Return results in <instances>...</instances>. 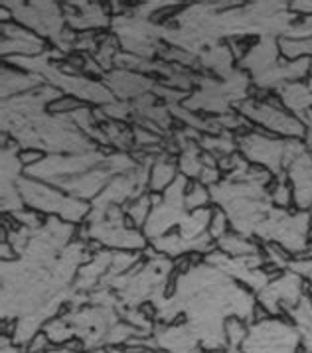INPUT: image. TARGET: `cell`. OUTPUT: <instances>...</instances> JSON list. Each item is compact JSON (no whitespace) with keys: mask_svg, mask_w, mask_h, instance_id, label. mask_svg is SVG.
I'll return each mask as SVG.
<instances>
[{"mask_svg":"<svg viewBox=\"0 0 312 353\" xmlns=\"http://www.w3.org/2000/svg\"><path fill=\"white\" fill-rule=\"evenodd\" d=\"M180 314L186 316V327L204 352H224L227 320L240 318L247 325L253 324L257 300L224 270L204 261L178 272L174 292L153 306L156 324H170Z\"/></svg>","mask_w":312,"mask_h":353,"instance_id":"1","label":"cell"},{"mask_svg":"<svg viewBox=\"0 0 312 353\" xmlns=\"http://www.w3.org/2000/svg\"><path fill=\"white\" fill-rule=\"evenodd\" d=\"M18 190H20L24 205L32 208L34 212L57 213L64 221H68L71 225L86 219L91 212L87 201H81L73 196H66L64 192L38 184L34 180H26V176L20 178Z\"/></svg>","mask_w":312,"mask_h":353,"instance_id":"2","label":"cell"},{"mask_svg":"<svg viewBox=\"0 0 312 353\" xmlns=\"http://www.w3.org/2000/svg\"><path fill=\"white\" fill-rule=\"evenodd\" d=\"M302 336L297 325L283 318H261L247 330L242 353H298Z\"/></svg>","mask_w":312,"mask_h":353,"instance_id":"3","label":"cell"},{"mask_svg":"<svg viewBox=\"0 0 312 353\" xmlns=\"http://www.w3.org/2000/svg\"><path fill=\"white\" fill-rule=\"evenodd\" d=\"M302 290H304L302 276L289 270L277 281H271L261 292H257V300L263 304V310L269 312L271 316H279L281 306L286 312L297 308L298 302L304 296Z\"/></svg>","mask_w":312,"mask_h":353,"instance_id":"4","label":"cell"},{"mask_svg":"<svg viewBox=\"0 0 312 353\" xmlns=\"http://www.w3.org/2000/svg\"><path fill=\"white\" fill-rule=\"evenodd\" d=\"M213 237L210 233H204L196 239H184L180 233L178 235H164V237H158V239L150 241L153 249L156 253L164 254V256H170V259H176V256H182L186 253H212L215 251V243H213Z\"/></svg>","mask_w":312,"mask_h":353,"instance_id":"5","label":"cell"},{"mask_svg":"<svg viewBox=\"0 0 312 353\" xmlns=\"http://www.w3.org/2000/svg\"><path fill=\"white\" fill-rule=\"evenodd\" d=\"M2 38H6V40H2V56L4 57L8 56V52L20 54V56H36L43 50L42 38L30 34L26 30L8 26V22L2 24Z\"/></svg>","mask_w":312,"mask_h":353,"instance_id":"6","label":"cell"},{"mask_svg":"<svg viewBox=\"0 0 312 353\" xmlns=\"http://www.w3.org/2000/svg\"><path fill=\"white\" fill-rule=\"evenodd\" d=\"M215 247L222 251V253L229 254V256H253L259 254V247H257L253 241L245 239L237 233H226L224 237L215 241Z\"/></svg>","mask_w":312,"mask_h":353,"instance_id":"7","label":"cell"},{"mask_svg":"<svg viewBox=\"0 0 312 353\" xmlns=\"http://www.w3.org/2000/svg\"><path fill=\"white\" fill-rule=\"evenodd\" d=\"M247 330L249 325L245 324L240 318H231L226 324V336H227V347L226 353H242V345L247 338Z\"/></svg>","mask_w":312,"mask_h":353,"instance_id":"8","label":"cell"},{"mask_svg":"<svg viewBox=\"0 0 312 353\" xmlns=\"http://www.w3.org/2000/svg\"><path fill=\"white\" fill-rule=\"evenodd\" d=\"M176 168L168 164V162H156L153 166V174H150V188L155 192H160L164 188H168L170 184H174L176 180Z\"/></svg>","mask_w":312,"mask_h":353,"instance_id":"9","label":"cell"},{"mask_svg":"<svg viewBox=\"0 0 312 353\" xmlns=\"http://www.w3.org/2000/svg\"><path fill=\"white\" fill-rule=\"evenodd\" d=\"M212 199L210 190H206L204 185L196 182L192 184L190 192L184 196V208L188 212H196V210H204V205Z\"/></svg>","mask_w":312,"mask_h":353,"instance_id":"10","label":"cell"},{"mask_svg":"<svg viewBox=\"0 0 312 353\" xmlns=\"http://www.w3.org/2000/svg\"><path fill=\"white\" fill-rule=\"evenodd\" d=\"M150 205H153L150 196H141V198H137V201H135V203H133V205L127 210L128 217H130V221H133V225L142 227L146 221H148Z\"/></svg>","mask_w":312,"mask_h":353,"instance_id":"11","label":"cell"},{"mask_svg":"<svg viewBox=\"0 0 312 353\" xmlns=\"http://www.w3.org/2000/svg\"><path fill=\"white\" fill-rule=\"evenodd\" d=\"M226 227H227V215L222 210H217V212L212 215V221H210V235H212L213 239L217 241L220 237H224L226 235Z\"/></svg>","mask_w":312,"mask_h":353,"instance_id":"12","label":"cell"},{"mask_svg":"<svg viewBox=\"0 0 312 353\" xmlns=\"http://www.w3.org/2000/svg\"><path fill=\"white\" fill-rule=\"evenodd\" d=\"M286 269L291 272H295L298 276H306L311 279L312 274V259H298V261H289Z\"/></svg>","mask_w":312,"mask_h":353,"instance_id":"13","label":"cell"},{"mask_svg":"<svg viewBox=\"0 0 312 353\" xmlns=\"http://www.w3.org/2000/svg\"><path fill=\"white\" fill-rule=\"evenodd\" d=\"M50 345H52V341H50V338L43 334V332H40L36 338L30 341V345L26 347V353H40V352H48L50 350Z\"/></svg>","mask_w":312,"mask_h":353,"instance_id":"14","label":"cell"},{"mask_svg":"<svg viewBox=\"0 0 312 353\" xmlns=\"http://www.w3.org/2000/svg\"><path fill=\"white\" fill-rule=\"evenodd\" d=\"M198 180H199V184H208L210 188L215 184H220V170L204 166V170H202V174H199Z\"/></svg>","mask_w":312,"mask_h":353,"instance_id":"15","label":"cell"},{"mask_svg":"<svg viewBox=\"0 0 312 353\" xmlns=\"http://www.w3.org/2000/svg\"><path fill=\"white\" fill-rule=\"evenodd\" d=\"M42 160H43L42 152H38V150L20 152V162L24 164V168H30V166H34V164H38V162H42Z\"/></svg>","mask_w":312,"mask_h":353,"instance_id":"16","label":"cell"},{"mask_svg":"<svg viewBox=\"0 0 312 353\" xmlns=\"http://www.w3.org/2000/svg\"><path fill=\"white\" fill-rule=\"evenodd\" d=\"M275 201H277V203H281V205H286V203L291 201V198H289V190H286L283 184L279 185V188H277V192H275Z\"/></svg>","mask_w":312,"mask_h":353,"instance_id":"17","label":"cell"},{"mask_svg":"<svg viewBox=\"0 0 312 353\" xmlns=\"http://www.w3.org/2000/svg\"><path fill=\"white\" fill-rule=\"evenodd\" d=\"M2 353H26V350L16 343H8V345H2Z\"/></svg>","mask_w":312,"mask_h":353,"instance_id":"18","label":"cell"},{"mask_svg":"<svg viewBox=\"0 0 312 353\" xmlns=\"http://www.w3.org/2000/svg\"><path fill=\"white\" fill-rule=\"evenodd\" d=\"M208 353H226V352H208Z\"/></svg>","mask_w":312,"mask_h":353,"instance_id":"19","label":"cell"},{"mask_svg":"<svg viewBox=\"0 0 312 353\" xmlns=\"http://www.w3.org/2000/svg\"><path fill=\"white\" fill-rule=\"evenodd\" d=\"M40 353H48V352H40Z\"/></svg>","mask_w":312,"mask_h":353,"instance_id":"20","label":"cell"}]
</instances>
